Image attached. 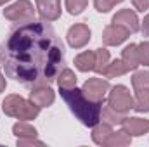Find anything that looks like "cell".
Returning a JSON list of instances; mask_svg holds the SVG:
<instances>
[{
	"label": "cell",
	"mask_w": 149,
	"mask_h": 147,
	"mask_svg": "<svg viewBox=\"0 0 149 147\" xmlns=\"http://www.w3.org/2000/svg\"><path fill=\"white\" fill-rule=\"evenodd\" d=\"M94 7H95L97 12L106 14V12H109L113 7H114V3H113L111 0H94Z\"/></svg>",
	"instance_id": "cell-26"
},
{
	"label": "cell",
	"mask_w": 149,
	"mask_h": 147,
	"mask_svg": "<svg viewBox=\"0 0 149 147\" xmlns=\"http://www.w3.org/2000/svg\"><path fill=\"white\" fill-rule=\"evenodd\" d=\"M30 101L35 102L40 107H49L54 104L56 101V92L49 87V85H40V87H33L30 92Z\"/></svg>",
	"instance_id": "cell-11"
},
{
	"label": "cell",
	"mask_w": 149,
	"mask_h": 147,
	"mask_svg": "<svg viewBox=\"0 0 149 147\" xmlns=\"http://www.w3.org/2000/svg\"><path fill=\"white\" fill-rule=\"evenodd\" d=\"M0 68H2V64H0Z\"/></svg>",
	"instance_id": "cell-33"
},
{
	"label": "cell",
	"mask_w": 149,
	"mask_h": 147,
	"mask_svg": "<svg viewBox=\"0 0 149 147\" xmlns=\"http://www.w3.org/2000/svg\"><path fill=\"white\" fill-rule=\"evenodd\" d=\"M134 109L137 111V112H149V88H139V90H135Z\"/></svg>",
	"instance_id": "cell-20"
},
{
	"label": "cell",
	"mask_w": 149,
	"mask_h": 147,
	"mask_svg": "<svg viewBox=\"0 0 149 147\" xmlns=\"http://www.w3.org/2000/svg\"><path fill=\"white\" fill-rule=\"evenodd\" d=\"M132 144V137L121 128L120 132H113L109 135V139L106 140V146L104 147H127Z\"/></svg>",
	"instance_id": "cell-18"
},
{
	"label": "cell",
	"mask_w": 149,
	"mask_h": 147,
	"mask_svg": "<svg viewBox=\"0 0 149 147\" xmlns=\"http://www.w3.org/2000/svg\"><path fill=\"white\" fill-rule=\"evenodd\" d=\"M35 3H37L38 14L43 21L52 23L61 17V12H63L61 0H35Z\"/></svg>",
	"instance_id": "cell-9"
},
{
	"label": "cell",
	"mask_w": 149,
	"mask_h": 147,
	"mask_svg": "<svg viewBox=\"0 0 149 147\" xmlns=\"http://www.w3.org/2000/svg\"><path fill=\"white\" fill-rule=\"evenodd\" d=\"M121 61L128 68V71H135L141 62H139V54H137V43H130L121 50Z\"/></svg>",
	"instance_id": "cell-15"
},
{
	"label": "cell",
	"mask_w": 149,
	"mask_h": 147,
	"mask_svg": "<svg viewBox=\"0 0 149 147\" xmlns=\"http://www.w3.org/2000/svg\"><path fill=\"white\" fill-rule=\"evenodd\" d=\"M111 23L127 28L130 33H137V31L141 30V21H139L137 14H135L132 9H121V10H118V12L113 16Z\"/></svg>",
	"instance_id": "cell-10"
},
{
	"label": "cell",
	"mask_w": 149,
	"mask_h": 147,
	"mask_svg": "<svg viewBox=\"0 0 149 147\" xmlns=\"http://www.w3.org/2000/svg\"><path fill=\"white\" fill-rule=\"evenodd\" d=\"M5 87H7V80H5V76H3V74H0V94L5 90Z\"/></svg>",
	"instance_id": "cell-30"
},
{
	"label": "cell",
	"mask_w": 149,
	"mask_h": 147,
	"mask_svg": "<svg viewBox=\"0 0 149 147\" xmlns=\"http://www.w3.org/2000/svg\"><path fill=\"white\" fill-rule=\"evenodd\" d=\"M40 106L31 102L30 99H24L17 94H10L2 101V111L5 116L21 119V121H31L40 114Z\"/></svg>",
	"instance_id": "cell-3"
},
{
	"label": "cell",
	"mask_w": 149,
	"mask_h": 147,
	"mask_svg": "<svg viewBox=\"0 0 149 147\" xmlns=\"http://www.w3.org/2000/svg\"><path fill=\"white\" fill-rule=\"evenodd\" d=\"M132 87L134 90L149 88V71H135L132 76Z\"/></svg>",
	"instance_id": "cell-24"
},
{
	"label": "cell",
	"mask_w": 149,
	"mask_h": 147,
	"mask_svg": "<svg viewBox=\"0 0 149 147\" xmlns=\"http://www.w3.org/2000/svg\"><path fill=\"white\" fill-rule=\"evenodd\" d=\"M63 101L68 104L70 111L76 116V119H80L81 125L92 128L94 125H97L101 121V111L104 102H95L90 101L81 88L73 87V88H59Z\"/></svg>",
	"instance_id": "cell-2"
},
{
	"label": "cell",
	"mask_w": 149,
	"mask_h": 147,
	"mask_svg": "<svg viewBox=\"0 0 149 147\" xmlns=\"http://www.w3.org/2000/svg\"><path fill=\"white\" fill-rule=\"evenodd\" d=\"M95 66H94V71L97 74H102V71L106 69V66L109 64L111 61V55H109V50L101 47V49H95Z\"/></svg>",
	"instance_id": "cell-21"
},
{
	"label": "cell",
	"mask_w": 149,
	"mask_h": 147,
	"mask_svg": "<svg viewBox=\"0 0 149 147\" xmlns=\"http://www.w3.org/2000/svg\"><path fill=\"white\" fill-rule=\"evenodd\" d=\"M121 128L130 135V137H142L144 133H149V119L144 118H125L121 123Z\"/></svg>",
	"instance_id": "cell-12"
},
{
	"label": "cell",
	"mask_w": 149,
	"mask_h": 147,
	"mask_svg": "<svg viewBox=\"0 0 149 147\" xmlns=\"http://www.w3.org/2000/svg\"><path fill=\"white\" fill-rule=\"evenodd\" d=\"M113 3H114V5H116V3H121V2H125V0H111Z\"/></svg>",
	"instance_id": "cell-32"
},
{
	"label": "cell",
	"mask_w": 149,
	"mask_h": 147,
	"mask_svg": "<svg viewBox=\"0 0 149 147\" xmlns=\"http://www.w3.org/2000/svg\"><path fill=\"white\" fill-rule=\"evenodd\" d=\"M109 88L111 85L108 78H88L81 87L83 94L90 101H95V102H104V97L108 95Z\"/></svg>",
	"instance_id": "cell-6"
},
{
	"label": "cell",
	"mask_w": 149,
	"mask_h": 147,
	"mask_svg": "<svg viewBox=\"0 0 149 147\" xmlns=\"http://www.w3.org/2000/svg\"><path fill=\"white\" fill-rule=\"evenodd\" d=\"M127 73H128V68L125 66V62L121 59H114V61H109V64L102 71V76L111 80V78H118V76H123Z\"/></svg>",
	"instance_id": "cell-17"
},
{
	"label": "cell",
	"mask_w": 149,
	"mask_h": 147,
	"mask_svg": "<svg viewBox=\"0 0 149 147\" xmlns=\"http://www.w3.org/2000/svg\"><path fill=\"white\" fill-rule=\"evenodd\" d=\"M128 37H130V31L127 28L120 26V24H114V23L108 24L102 31V42L108 47H118L123 42H127Z\"/></svg>",
	"instance_id": "cell-8"
},
{
	"label": "cell",
	"mask_w": 149,
	"mask_h": 147,
	"mask_svg": "<svg viewBox=\"0 0 149 147\" xmlns=\"http://www.w3.org/2000/svg\"><path fill=\"white\" fill-rule=\"evenodd\" d=\"M92 38V31L87 24L83 23H78V24H73L68 33H66V40H68V45L71 49H83Z\"/></svg>",
	"instance_id": "cell-7"
},
{
	"label": "cell",
	"mask_w": 149,
	"mask_h": 147,
	"mask_svg": "<svg viewBox=\"0 0 149 147\" xmlns=\"http://www.w3.org/2000/svg\"><path fill=\"white\" fill-rule=\"evenodd\" d=\"M125 118H127V114H123V112H120V111L113 109L108 102H106V104H102L101 119H102L104 123H109L111 126H114V125H121Z\"/></svg>",
	"instance_id": "cell-16"
},
{
	"label": "cell",
	"mask_w": 149,
	"mask_h": 147,
	"mask_svg": "<svg viewBox=\"0 0 149 147\" xmlns=\"http://www.w3.org/2000/svg\"><path fill=\"white\" fill-rule=\"evenodd\" d=\"M132 5L137 12H146L149 10V0H132Z\"/></svg>",
	"instance_id": "cell-28"
},
{
	"label": "cell",
	"mask_w": 149,
	"mask_h": 147,
	"mask_svg": "<svg viewBox=\"0 0 149 147\" xmlns=\"http://www.w3.org/2000/svg\"><path fill=\"white\" fill-rule=\"evenodd\" d=\"M88 5V0H64V7L71 16H80Z\"/></svg>",
	"instance_id": "cell-23"
},
{
	"label": "cell",
	"mask_w": 149,
	"mask_h": 147,
	"mask_svg": "<svg viewBox=\"0 0 149 147\" xmlns=\"http://www.w3.org/2000/svg\"><path fill=\"white\" fill-rule=\"evenodd\" d=\"M0 64L21 85H50L66 68L64 45L49 21L35 17L16 24L0 43Z\"/></svg>",
	"instance_id": "cell-1"
},
{
	"label": "cell",
	"mask_w": 149,
	"mask_h": 147,
	"mask_svg": "<svg viewBox=\"0 0 149 147\" xmlns=\"http://www.w3.org/2000/svg\"><path fill=\"white\" fill-rule=\"evenodd\" d=\"M17 147H33V146H38L42 147L43 146V142L42 140H38L37 137H26V139H17Z\"/></svg>",
	"instance_id": "cell-27"
},
{
	"label": "cell",
	"mask_w": 149,
	"mask_h": 147,
	"mask_svg": "<svg viewBox=\"0 0 149 147\" xmlns=\"http://www.w3.org/2000/svg\"><path fill=\"white\" fill-rule=\"evenodd\" d=\"M141 30H142V33H144V35H148V37H149V14H146V17H144V21H142Z\"/></svg>",
	"instance_id": "cell-29"
},
{
	"label": "cell",
	"mask_w": 149,
	"mask_h": 147,
	"mask_svg": "<svg viewBox=\"0 0 149 147\" xmlns=\"http://www.w3.org/2000/svg\"><path fill=\"white\" fill-rule=\"evenodd\" d=\"M76 74H74L73 69H70V68H64L61 73H59V76H57V85H59V88H73V87H76Z\"/></svg>",
	"instance_id": "cell-22"
},
{
	"label": "cell",
	"mask_w": 149,
	"mask_h": 147,
	"mask_svg": "<svg viewBox=\"0 0 149 147\" xmlns=\"http://www.w3.org/2000/svg\"><path fill=\"white\" fill-rule=\"evenodd\" d=\"M94 66H95V52L94 50H85L74 57V68L81 73L94 71Z\"/></svg>",
	"instance_id": "cell-13"
},
{
	"label": "cell",
	"mask_w": 149,
	"mask_h": 147,
	"mask_svg": "<svg viewBox=\"0 0 149 147\" xmlns=\"http://www.w3.org/2000/svg\"><path fill=\"white\" fill-rule=\"evenodd\" d=\"M137 54L141 66H149V42H141L137 45Z\"/></svg>",
	"instance_id": "cell-25"
},
{
	"label": "cell",
	"mask_w": 149,
	"mask_h": 147,
	"mask_svg": "<svg viewBox=\"0 0 149 147\" xmlns=\"http://www.w3.org/2000/svg\"><path fill=\"white\" fill-rule=\"evenodd\" d=\"M108 104L113 109L128 114L130 109H134V95L125 85H114L108 92Z\"/></svg>",
	"instance_id": "cell-5"
},
{
	"label": "cell",
	"mask_w": 149,
	"mask_h": 147,
	"mask_svg": "<svg viewBox=\"0 0 149 147\" xmlns=\"http://www.w3.org/2000/svg\"><path fill=\"white\" fill-rule=\"evenodd\" d=\"M10 0H0V5H5V3H9Z\"/></svg>",
	"instance_id": "cell-31"
},
{
	"label": "cell",
	"mask_w": 149,
	"mask_h": 147,
	"mask_svg": "<svg viewBox=\"0 0 149 147\" xmlns=\"http://www.w3.org/2000/svg\"><path fill=\"white\" fill-rule=\"evenodd\" d=\"M12 133L17 139H26V137H37L38 132L33 125H30L28 121H17L12 126Z\"/></svg>",
	"instance_id": "cell-19"
},
{
	"label": "cell",
	"mask_w": 149,
	"mask_h": 147,
	"mask_svg": "<svg viewBox=\"0 0 149 147\" xmlns=\"http://www.w3.org/2000/svg\"><path fill=\"white\" fill-rule=\"evenodd\" d=\"M113 132V126L109 123H97V125H94L92 126V140H94V144H97V146H106V140L109 139V135H111Z\"/></svg>",
	"instance_id": "cell-14"
},
{
	"label": "cell",
	"mask_w": 149,
	"mask_h": 147,
	"mask_svg": "<svg viewBox=\"0 0 149 147\" xmlns=\"http://www.w3.org/2000/svg\"><path fill=\"white\" fill-rule=\"evenodd\" d=\"M3 17L7 21H12L14 24L19 23H28L35 19V9L30 0H17L3 9Z\"/></svg>",
	"instance_id": "cell-4"
}]
</instances>
